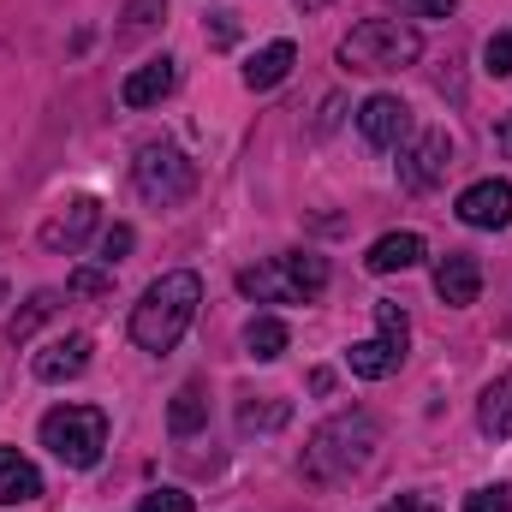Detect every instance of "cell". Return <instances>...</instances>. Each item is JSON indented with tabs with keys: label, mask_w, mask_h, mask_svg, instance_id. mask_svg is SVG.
I'll list each match as a JSON object with an SVG mask.
<instances>
[{
	"label": "cell",
	"mask_w": 512,
	"mask_h": 512,
	"mask_svg": "<svg viewBox=\"0 0 512 512\" xmlns=\"http://www.w3.org/2000/svg\"><path fill=\"white\" fill-rule=\"evenodd\" d=\"M197 304H203V280L191 268H173V274L149 280L143 298L131 304V346H143L155 358L173 352L185 340V328L197 322Z\"/></svg>",
	"instance_id": "obj_1"
},
{
	"label": "cell",
	"mask_w": 512,
	"mask_h": 512,
	"mask_svg": "<svg viewBox=\"0 0 512 512\" xmlns=\"http://www.w3.org/2000/svg\"><path fill=\"white\" fill-rule=\"evenodd\" d=\"M376 447H382V423L370 411H340L310 435L304 477L310 483H352V477H364L376 465Z\"/></svg>",
	"instance_id": "obj_2"
},
{
	"label": "cell",
	"mask_w": 512,
	"mask_h": 512,
	"mask_svg": "<svg viewBox=\"0 0 512 512\" xmlns=\"http://www.w3.org/2000/svg\"><path fill=\"white\" fill-rule=\"evenodd\" d=\"M239 292L262 298V304H310V298L328 292V256L286 251V256H274V262H262V268H245Z\"/></svg>",
	"instance_id": "obj_3"
},
{
	"label": "cell",
	"mask_w": 512,
	"mask_h": 512,
	"mask_svg": "<svg viewBox=\"0 0 512 512\" xmlns=\"http://www.w3.org/2000/svg\"><path fill=\"white\" fill-rule=\"evenodd\" d=\"M423 54V36L399 18H364L346 42H340V66L346 72H405L417 66Z\"/></svg>",
	"instance_id": "obj_4"
},
{
	"label": "cell",
	"mask_w": 512,
	"mask_h": 512,
	"mask_svg": "<svg viewBox=\"0 0 512 512\" xmlns=\"http://www.w3.org/2000/svg\"><path fill=\"white\" fill-rule=\"evenodd\" d=\"M42 447L66 465V471H90L102 465L108 447V411L102 405H54L42 417Z\"/></svg>",
	"instance_id": "obj_5"
},
{
	"label": "cell",
	"mask_w": 512,
	"mask_h": 512,
	"mask_svg": "<svg viewBox=\"0 0 512 512\" xmlns=\"http://www.w3.org/2000/svg\"><path fill=\"white\" fill-rule=\"evenodd\" d=\"M131 191H137L149 209H179V203L197 191V167H191V155H185L179 143L155 137V143H143L137 161H131Z\"/></svg>",
	"instance_id": "obj_6"
},
{
	"label": "cell",
	"mask_w": 512,
	"mask_h": 512,
	"mask_svg": "<svg viewBox=\"0 0 512 512\" xmlns=\"http://www.w3.org/2000/svg\"><path fill=\"white\" fill-rule=\"evenodd\" d=\"M405 352H411V316L382 298V304H376V340H358V346L346 352V370H352L358 382H387V376H399Z\"/></svg>",
	"instance_id": "obj_7"
},
{
	"label": "cell",
	"mask_w": 512,
	"mask_h": 512,
	"mask_svg": "<svg viewBox=\"0 0 512 512\" xmlns=\"http://www.w3.org/2000/svg\"><path fill=\"white\" fill-rule=\"evenodd\" d=\"M453 167V137L447 131H423L411 149H399V185L405 191H435Z\"/></svg>",
	"instance_id": "obj_8"
},
{
	"label": "cell",
	"mask_w": 512,
	"mask_h": 512,
	"mask_svg": "<svg viewBox=\"0 0 512 512\" xmlns=\"http://www.w3.org/2000/svg\"><path fill=\"white\" fill-rule=\"evenodd\" d=\"M453 215L465 227H477V233L512 227V179H477V185H465L459 203H453Z\"/></svg>",
	"instance_id": "obj_9"
},
{
	"label": "cell",
	"mask_w": 512,
	"mask_h": 512,
	"mask_svg": "<svg viewBox=\"0 0 512 512\" xmlns=\"http://www.w3.org/2000/svg\"><path fill=\"white\" fill-rule=\"evenodd\" d=\"M96 227H102V203H96V197H72L54 221H42V251H54V256L84 251Z\"/></svg>",
	"instance_id": "obj_10"
},
{
	"label": "cell",
	"mask_w": 512,
	"mask_h": 512,
	"mask_svg": "<svg viewBox=\"0 0 512 512\" xmlns=\"http://www.w3.org/2000/svg\"><path fill=\"white\" fill-rule=\"evenodd\" d=\"M358 131H364L370 149H405V143H411V108H405L399 96L376 90V96L358 108Z\"/></svg>",
	"instance_id": "obj_11"
},
{
	"label": "cell",
	"mask_w": 512,
	"mask_h": 512,
	"mask_svg": "<svg viewBox=\"0 0 512 512\" xmlns=\"http://www.w3.org/2000/svg\"><path fill=\"white\" fill-rule=\"evenodd\" d=\"M90 334H66V340H48L36 358H30V370H36V382L60 387V382H78L84 370H90Z\"/></svg>",
	"instance_id": "obj_12"
},
{
	"label": "cell",
	"mask_w": 512,
	"mask_h": 512,
	"mask_svg": "<svg viewBox=\"0 0 512 512\" xmlns=\"http://www.w3.org/2000/svg\"><path fill=\"white\" fill-rule=\"evenodd\" d=\"M173 84H179V60H173V54H155V60H143V66L126 72L120 102H126V108H155V102L173 96Z\"/></svg>",
	"instance_id": "obj_13"
},
{
	"label": "cell",
	"mask_w": 512,
	"mask_h": 512,
	"mask_svg": "<svg viewBox=\"0 0 512 512\" xmlns=\"http://www.w3.org/2000/svg\"><path fill=\"white\" fill-rule=\"evenodd\" d=\"M477 292H483V268H477L471 251H447L435 262V298H441V304L465 310V304H477Z\"/></svg>",
	"instance_id": "obj_14"
},
{
	"label": "cell",
	"mask_w": 512,
	"mask_h": 512,
	"mask_svg": "<svg viewBox=\"0 0 512 512\" xmlns=\"http://www.w3.org/2000/svg\"><path fill=\"white\" fill-rule=\"evenodd\" d=\"M423 256H429L423 233H382V239L370 245V256H364V268H370V274H405V268H417Z\"/></svg>",
	"instance_id": "obj_15"
},
{
	"label": "cell",
	"mask_w": 512,
	"mask_h": 512,
	"mask_svg": "<svg viewBox=\"0 0 512 512\" xmlns=\"http://www.w3.org/2000/svg\"><path fill=\"white\" fill-rule=\"evenodd\" d=\"M24 501H42V471L18 447H0V507H24Z\"/></svg>",
	"instance_id": "obj_16"
},
{
	"label": "cell",
	"mask_w": 512,
	"mask_h": 512,
	"mask_svg": "<svg viewBox=\"0 0 512 512\" xmlns=\"http://www.w3.org/2000/svg\"><path fill=\"white\" fill-rule=\"evenodd\" d=\"M477 429H483L489 441H512V370H501L495 382L483 387V399H477Z\"/></svg>",
	"instance_id": "obj_17"
},
{
	"label": "cell",
	"mask_w": 512,
	"mask_h": 512,
	"mask_svg": "<svg viewBox=\"0 0 512 512\" xmlns=\"http://www.w3.org/2000/svg\"><path fill=\"white\" fill-rule=\"evenodd\" d=\"M298 66V48L280 36V42H268V48H256L251 60H245V90H274V84H286V72Z\"/></svg>",
	"instance_id": "obj_18"
},
{
	"label": "cell",
	"mask_w": 512,
	"mask_h": 512,
	"mask_svg": "<svg viewBox=\"0 0 512 512\" xmlns=\"http://www.w3.org/2000/svg\"><path fill=\"white\" fill-rule=\"evenodd\" d=\"M203 423H209V387L185 382L173 393V405H167V429H173V435H197Z\"/></svg>",
	"instance_id": "obj_19"
},
{
	"label": "cell",
	"mask_w": 512,
	"mask_h": 512,
	"mask_svg": "<svg viewBox=\"0 0 512 512\" xmlns=\"http://www.w3.org/2000/svg\"><path fill=\"white\" fill-rule=\"evenodd\" d=\"M286 346H292V328H286L280 316H251V322H245V352H251L256 364H274Z\"/></svg>",
	"instance_id": "obj_20"
},
{
	"label": "cell",
	"mask_w": 512,
	"mask_h": 512,
	"mask_svg": "<svg viewBox=\"0 0 512 512\" xmlns=\"http://www.w3.org/2000/svg\"><path fill=\"white\" fill-rule=\"evenodd\" d=\"M286 423H292V399H280V393H262V399L239 405V429L245 435H268V429H286Z\"/></svg>",
	"instance_id": "obj_21"
},
{
	"label": "cell",
	"mask_w": 512,
	"mask_h": 512,
	"mask_svg": "<svg viewBox=\"0 0 512 512\" xmlns=\"http://www.w3.org/2000/svg\"><path fill=\"white\" fill-rule=\"evenodd\" d=\"M54 310H60V292H54V286L30 292V298H24V310H18V316L6 322V340H12V346H24V340H30V334H36V328H42V322L54 316Z\"/></svg>",
	"instance_id": "obj_22"
},
{
	"label": "cell",
	"mask_w": 512,
	"mask_h": 512,
	"mask_svg": "<svg viewBox=\"0 0 512 512\" xmlns=\"http://www.w3.org/2000/svg\"><path fill=\"white\" fill-rule=\"evenodd\" d=\"M161 18H167V0H131V6H126V24H120V42H131V36H149Z\"/></svg>",
	"instance_id": "obj_23"
},
{
	"label": "cell",
	"mask_w": 512,
	"mask_h": 512,
	"mask_svg": "<svg viewBox=\"0 0 512 512\" xmlns=\"http://www.w3.org/2000/svg\"><path fill=\"white\" fill-rule=\"evenodd\" d=\"M66 292H72V298H108V292H114V268H78V274L66 280Z\"/></svg>",
	"instance_id": "obj_24"
},
{
	"label": "cell",
	"mask_w": 512,
	"mask_h": 512,
	"mask_svg": "<svg viewBox=\"0 0 512 512\" xmlns=\"http://www.w3.org/2000/svg\"><path fill=\"white\" fill-rule=\"evenodd\" d=\"M483 72L489 78H512V30H495L483 42Z\"/></svg>",
	"instance_id": "obj_25"
},
{
	"label": "cell",
	"mask_w": 512,
	"mask_h": 512,
	"mask_svg": "<svg viewBox=\"0 0 512 512\" xmlns=\"http://www.w3.org/2000/svg\"><path fill=\"white\" fill-rule=\"evenodd\" d=\"M465 512H512V489L507 483H489V489H471Z\"/></svg>",
	"instance_id": "obj_26"
},
{
	"label": "cell",
	"mask_w": 512,
	"mask_h": 512,
	"mask_svg": "<svg viewBox=\"0 0 512 512\" xmlns=\"http://www.w3.org/2000/svg\"><path fill=\"white\" fill-rule=\"evenodd\" d=\"M131 245H137V233H131L126 221H120V227H108V233H102V268L126 262V256H131Z\"/></svg>",
	"instance_id": "obj_27"
},
{
	"label": "cell",
	"mask_w": 512,
	"mask_h": 512,
	"mask_svg": "<svg viewBox=\"0 0 512 512\" xmlns=\"http://www.w3.org/2000/svg\"><path fill=\"white\" fill-rule=\"evenodd\" d=\"M137 512H191V495L185 489H149L137 501Z\"/></svg>",
	"instance_id": "obj_28"
},
{
	"label": "cell",
	"mask_w": 512,
	"mask_h": 512,
	"mask_svg": "<svg viewBox=\"0 0 512 512\" xmlns=\"http://www.w3.org/2000/svg\"><path fill=\"white\" fill-rule=\"evenodd\" d=\"M405 12H417V18H453L459 12V0H399Z\"/></svg>",
	"instance_id": "obj_29"
},
{
	"label": "cell",
	"mask_w": 512,
	"mask_h": 512,
	"mask_svg": "<svg viewBox=\"0 0 512 512\" xmlns=\"http://www.w3.org/2000/svg\"><path fill=\"white\" fill-rule=\"evenodd\" d=\"M209 36H215V48H233V42H239V18H233V12H215V30H209Z\"/></svg>",
	"instance_id": "obj_30"
},
{
	"label": "cell",
	"mask_w": 512,
	"mask_h": 512,
	"mask_svg": "<svg viewBox=\"0 0 512 512\" xmlns=\"http://www.w3.org/2000/svg\"><path fill=\"white\" fill-rule=\"evenodd\" d=\"M382 512H435V507H429L423 495H399V501H387Z\"/></svg>",
	"instance_id": "obj_31"
},
{
	"label": "cell",
	"mask_w": 512,
	"mask_h": 512,
	"mask_svg": "<svg viewBox=\"0 0 512 512\" xmlns=\"http://www.w3.org/2000/svg\"><path fill=\"white\" fill-rule=\"evenodd\" d=\"M495 143H501V155H507V161H512V108H507V120L495 126Z\"/></svg>",
	"instance_id": "obj_32"
},
{
	"label": "cell",
	"mask_w": 512,
	"mask_h": 512,
	"mask_svg": "<svg viewBox=\"0 0 512 512\" xmlns=\"http://www.w3.org/2000/svg\"><path fill=\"white\" fill-rule=\"evenodd\" d=\"M334 387V370H310V393H328Z\"/></svg>",
	"instance_id": "obj_33"
},
{
	"label": "cell",
	"mask_w": 512,
	"mask_h": 512,
	"mask_svg": "<svg viewBox=\"0 0 512 512\" xmlns=\"http://www.w3.org/2000/svg\"><path fill=\"white\" fill-rule=\"evenodd\" d=\"M298 12H322V6H334V0H292Z\"/></svg>",
	"instance_id": "obj_34"
}]
</instances>
